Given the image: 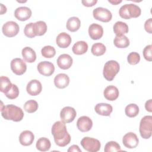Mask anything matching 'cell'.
<instances>
[{"label":"cell","mask_w":152,"mask_h":152,"mask_svg":"<svg viewBox=\"0 0 152 152\" xmlns=\"http://www.w3.org/2000/svg\"><path fill=\"white\" fill-rule=\"evenodd\" d=\"M119 92L118 88L114 86H109L106 87L103 91L104 97L110 101H113L119 97Z\"/></svg>","instance_id":"cell-21"},{"label":"cell","mask_w":152,"mask_h":152,"mask_svg":"<svg viewBox=\"0 0 152 152\" xmlns=\"http://www.w3.org/2000/svg\"><path fill=\"white\" fill-rule=\"evenodd\" d=\"M120 66L119 63L114 60L106 62L103 67V74L104 78L107 81H112L115 75L119 72Z\"/></svg>","instance_id":"cell-4"},{"label":"cell","mask_w":152,"mask_h":152,"mask_svg":"<svg viewBox=\"0 0 152 152\" xmlns=\"http://www.w3.org/2000/svg\"><path fill=\"white\" fill-rule=\"evenodd\" d=\"M31 10L27 7H18L14 11L15 18L20 21H26L31 16Z\"/></svg>","instance_id":"cell-15"},{"label":"cell","mask_w":152,"mask_h":152,"mask_svg":"<svg viewBox=\"0 0 152 152\" xmlns=\"http://www.w3.org/2000/svg\"><path fill=\"white\" fill-rule=\"evenodd\" d=\"M88 50V45L85 41H78L74 43L72 50L75 55H83L87 52Z\"/></svg>","instance_id":"cell-25"},{"label":"cell","mask_w":152,"mask_h":152,"mask_svg":"<svg viewBox=\"0 0 152 152\" xmlns=\"http://www.w3.org/2000/svg\"><path fill=\"white\" fill-rule=\"evenodd\" d=\"M1 5V14H3L7 12V8L2 4H0Z\"/></svg>","instance_id":"cell-44"},{"label":"cell","mask_w":152,"mask_h":152,"mask_svg":"<svg viewBox=\"0 0 152 152\" xmlns=\"http://www.w3.org/2000/svg\"><path fill=\"white\" fill-rule=\"evenodd\" d=\"M104 152L119 151H121V149L119 144L117 142L111 141L107 142L106 144L104 146Z\"/></svg>","instance_id":"cell-36"},{"label":"cell","mask_w":152,"mask_h":152,"mask_svg":"<svg viewBox=\"0 0 152 152\" xmlns=\"http://www.w3.org/2000/svg\"><path fill=\"white\" fill-rule=\"evenodd\" d=\"M93 126L92 120L87 116H83L78 118L77 122V128L83 132L89 131Z\"/></svg>","instance_id":"cell-13"},{"label":"cell","mask_w":152,"mask_h":152,"mask_svg":"<svg viewBox=\"0 0 152 152\" xmlns=\"http://www.w3.org/2000/svg\"><path fill=\"white\" fill-rule=\"evenodd\" d=\"M80 143L83 148L88 152H97L101 147L100 142L98 140L88 137H84Z\"/></svg>","instance_id":"cell-6"},{"label":"cell","mask_w":152,"mask_h":152,"mask_svg":"<svg viewBox=\"0 0 152 152\" xmlns=\"http://www.w3.org/2000/svg\"><path fill=\"white\" fill-rule=\"evenodd\" d=\"M12 83L10 81L9 78L5 76H1L0 77V91L2 93H5L11 86Z\"/></svg>","instance_id":"cell-35"},{"label":"cell","mask_w":152,"mask_h":152,"mask_svg":"<svg viewBox=\"0 0 152 152\" xmlns=\"http://www.w3.org/2000/svg\"><path fill=\"white\" fill-rule=\"evenodd\" d=\"M73 62L72 57L66 53L62 54L59 56L57 59V64L59 68L62 69H69Z\"/></svg>","instance_id":"cell-17"},{"label":"cell","mask_w":152,"mask_h":152,"mask_svg":"<svg viewBox=\"0 0 152 152\" xmlns=\"http://www.w3.org/2000/svg\"><path fill=\"white\" fill-rule=\"evenodd\" d=\"M128 62L131 65H136L140 61V55L138 53L135 52H131L127 57Z\"/></svg>","instance_id":"cell-37"},{"label":"cell","mask_w":152,"mask_h":152,"mask_svg":"<svg viewBox=\"0 0 152 152\" xmlns=\"http://www.w3.org/2000/svg\"><path fill=\"white\" fill-rule=\"evenodd\" d=\"M81 26V21L77 17H70L66 24V28L71 31V32H75L77 31Z\"/></svg>","instance_id":"cell-26"},{"label":"cell","mask_w":152,"mask_h":152,"mask_svg":"<svg viewBox=\"0 0 152 152\" xmlns=\"http://www.w3.org/2000/svg\"><path fill=\"white\" fill-rule=\"evenodd\" d=\"M139 142L137 135L132 132L126 133L122 138V143L128 148H134L137 147Z\"/></svg>","instance_id":"cell-11"},{"label":"cell","mask_w":152,"mask_h":152,"mask_svg":"<svg viewBox=\"0 0 152 152\" xmlns=\"http://www.w3.org/2000/svg\"><path fill=\"white\" fill-rule=\"evenodd\" d=\"M140 133L142 138L148 139L152 134V116L147 115L144 116L140 123Z\"/></svg>","instance_id":"cell-5"},{"label":"cell","mask_w":152,"mask_h":152,"mask_svg":"<svg viewBox=\"0 0 152 152\" xmlns=\"http://www.w3.org/2000/svg\"><path fill=\"white\" fill-rule=\"evenodd\" d=\"M106 50V46L102 43H96L93 44L91 49V53L96 56L103 55L105 53Z\"/></svg>","instance_id":"cell-31"},{"label":"cell","mask_w":152,"mask_h":152,"mask_svg":"<svg viewBox=\"0 0 152 152\" xmlns=\"http://www.w3.org/2000/svg\"><path fill=\"white\" fill-rule=\"evenodd\" d=\"M21 54L24 60L28 63H33L36 59L35 51L30 47H25L22 49Z\"/></svg>","instance_id":"cell-23"},{"label":"cell","mask_w":152,"mask_h":152,"mask_svg":"<svg viewBox=\"0 0 152 152\" xmlns=\"http://www.w3.org/2000/svg\"><path fill=\"white\" fill-rule=\"evenodd\" d=\"M114 45L118 48H125L129 45V40L125 35L121 36H116L113 40Z\"/></svg>","instance_id":"cell-29"},{"label":"cell","mask_w":152,"mask_h":152,"mask_svg":"<svg viewBox=\"0 0 152 152\" xmlns=\"http://www.w3.org/2000/svg\"><path fill=\"white\" fill-rule=\"evenodd\" d=\"M37 70L39 72L44 76H50L55 71L54 65L49 61H42L38 64Z\"/></svg>","instance_id":"cell-12"},{"label":"cell","mask_w":152,"mask_h":152,"mask_svg":"<svg viewBox=\"0 0 152 152\" xmlns=\"http://www.w3.org/2000/svg\"><path fill=\"white\" fill-rule=\"evenodd\" d=\"M88 34L93 40H98L103 36V28L102 26L93 23L88 27Z\"/></svg>","instance_id":"cell-16"},{"label":"cell","mask_w":152,"mask_h":152,"mask_svg":"<svg viewBox=\"0 0 152 152\" xmlns=\"http://www.w3.org/2000/svg\"><path fill=\"white\" fill-rule=\"evenodd\" d=\"M33 30L35 36H42L47 31V25L45 21H38L33 23Z\"/></svg>","instance_id":"cell-27"},{"label":"cell","mask_w":152,"mask_h":152,"mask_svg":"<svg viewBox=\"0 0 152 152\" xmlns=\"http://www.w3.org/2000/svg\"><path fill=\"white\" fill-rule=\"evenodd\" d=\"M108 2L112 4L113 5H117V4L122 2V1H110V0H109Z\"/></svg>","instance_id":"cell-45"},{"label":"cell","mask_w":152,"mask_h":152,"mask_svg":"<svg viewBox=\"0 0 152 152\" xmlns=\"http://www.w3.org/2000/svg\"><path fill=\"white\" fill-rule=\"evenodd\" d=\"M144 28L147 33L150 34L152 33V18H150L145 21L144 23Z\"/></svg>","instance_id":"cell-40"},{"label":"cell","mask_w":152,"mask_h":152,"mask_svg":"<svg viewBox=\"0 0 152 152\" xmlns=\"http://www.w3.org/2000/svg\"><path fill=\"white\" fill-rule=\"evenodd\" d=\"M2 116L6 120H11L14 122L21 121L24 117L23 110L14 104H8L1 107Z\"/></svg>","instance_id":"cell-2"},{"label":"cell","mask_w":152,"mask_h":152,"mask_svg":"<svg viewBox=\"0 0 152 152\" xmlns=\"http://www.w3.org/2000/svg\"><path fill=\"white\" fill-rule=\"evenodd\" d=\"M113 31L116 36H121L128 32L129 28L128 25L122 21H117L113 27Z\"/></svg>","instance_id":"cell-24"},{"label":"cell","mask_w":152,"mask_h":152,"mask_svg":"<svg viewBox=\"0 0 152 152\" xmlns=\"http://www.w3.org/2000/svg\"><path fill=\"white\" fill-rule=\"evenodd\" d=\"M139 107L135 103H131L127 105L125 109V112L127 116L134 118L138 115L139 113Z\"/></svg>","instance_id":"cell-30"},{"label":"cell","mask_w":152,"mask_h":152,"mask_svg":"<svg viewBox=\"0 0 152 152\" xmlns=\"http://www.w3.org/2000/svg\"><path fill=\"white\" fill-rule=\"evenodd\" d=\"M77 112L74 108L70 106L64 107L60 112V118L62 122L70 123L72 122L76 117Z\"/></svg>","instance_id":"cell-10"},{"label":"cell","mask_w":152,"mask_h":152,"mask_svg":"<svg viewBox=\"0 0 152 152\" xmlns=\"http://www.w3.org/2000/svg\"><path fill=\"white\" fill-rule=\"evenodd\" d=\"M36 147V148L40 151H46L50 149L51 143L48 138L42 137L37 141Z\"/></svg>","instance_id":"cell-28"},{"label":"cell","mask_w":152,"mask_h":152,"mask_svg":"<svg viewBox=\"0 0 152 152\" xmlns=\"http://www.w3.org/2000/svg\"><path fill=\"white\" fill-rule=\"evenodd\" d=\"M42 90L41 83L37 80H31L26 87V90L28 94L31 96H37L40 94Z\"/></svg>","instance_id":"cell-14"},{"label":"cell","mask_w":152,"mask_h":152,"mask_svg":"<svg viewBox=\"0 0 152 152\" xmlns=\"http://www.w3.org/2000/svg\"><path fill=\"white\" fill-rule=\"evenodd\" d=\"M152 46L151 45L146 46L144 49H143V56L148 61H151L152 60Z\"/></svg>","instance_id":"cell-39"},{"label":"cell","mask_w":152,"mask_h":152,"mask_svg":"<svg viewBox=\"0 0 152 152\" xmlns=\"http://www.w3.org/2000/svg\"><path fill=\"white\" fill-rule=\"evenodd\" d=\"M38 107L39 105L37 102L34 100H28L24 104V109L30 113L35 112L37 110Z\"/></svg>","instance_id":"cell-32"},{"label":"cell","mask_w":152,"mask_h":152,"mask_svg":"<svg viewBox=\"0 0 152 152\" xmlns=\"http://www.w3.org/2000/svg\"><path fill=\"white\" fill-rule=\"evenodd\" d=\"M94 110L95 112L100 115L110 116V113L112 112L113 107L110 104L100 103L95 106Z\"/></svg>","instance_id":"cell-22"},{"label":"cell","mask_w":152,"mask_h":152,"mask_svg":"<svg viewBox=\"0 0 152 152\" xmlns=\"http://www.w3.org/2000/svg\"><path fill=\"white\" fill-rule=\"evenodd\" d=\"M141 8L134 4H125L122 5L119 11L120 17L124 19H130L137 18L141 15Z\"/></svg>","instance_id":"cell-3"},{"label":"cell","mask_w":152,"mask_h":152,"mask_svg":"<svg viewBox=\"0 0 152 152\" xmlns=\"http://www.w3.org/2000/svg\"><path fill=\"white\" fill-rule=\"evenodd\" d=\"M93 17L99 21L107 23L111 20L112 14L111 12L107 8L103 7H97L93 11Z\"/></svg>","instance_id":"cell-7"},{"label":"cell","mask_w":152,"mask_h":152,"mask_svg":"<svg viewBox=\"0 0 152 152\" xmlns=\"http://www.w3.org/2000/svg\"><path fill=\"white\" fill-rule=\"evenodd\" d=\"M69 83V78L68 75L60 73L56 75L54 78L55 86L58 88H64L66 87Z\"/></svg>","instance_id":"cell-20"},{"label":"cell","mask_w":152,"mask_h":152,"mask_svg":"<svg viewBox=\"0 0 152 152\" xmlns=\"http://www.w3.org/2000/svg\"><path fill=\"white\" fill-rule=\"evenodd\" d=\"M71 41L72 39L70 35L65 32L59 33L56 38V45L61 48H68L70 45Z\"/></svg>","instance_id":"cell-18"},{"label":"cell","mask_w":152,"mask_h":152,"mask_svg":"<svg viewBox=\"0 0 152 152\" xmlns=\"http://www.w3.org/2000/svg\"><path fill=\"white\" fill-rule=\"evenodd\" d=\"M145 109L150 112H152V100L151 99H149L148 101L145 102Z\"/></svg>","instance_id":"cell-42"},{"label":"cell","mask_w":152,"mask_h":152,"mask_svg":"<svg viewBox=\"0 0 152 152\" xmlns=\"http://www.w3.org/2000/svg\"><path fill=\"white\" fill-rule=\"evenodd\" d=\"M24 33L28 38H33L36 36L33 30V23H30L26 25L24 29Z\"/></svg>","instance_id":"cell-38"},{"label":"cell","mask_w":152,"mask_h":152,"mask_svg":"<svg viewBox=\"0 0 152 152\" xmlns=\"http://www.w3.org/2000/svg\"><path fill=\"white\" fill-rule=\"evenodd\" d=\"M12 71L16 75H23L27 70V65L25 62L21 58L13 59L10 64Z\"/></svg>","instance_id":"cell-9"},{"label":"cell","mask_w":152,"mask_h":152,"mask_svg":"<svg viewBox=\"0 0 152 152\" xmlns=\"http://www.w3.org/2000/svg\"><path fill=\"white\" fill-rule=\"evenodd\" d=\"M81 2L84 6L89 7H92L97 2V0H83L81 1Z\"/></svg>","instance_id":"cell-41"},{"label":"cell","mask_w":152,"mask_h":152,"mask_svg":"<svg viewBox=\"0 0 152 152\" xmlns=\"http://www.w3.org/2000/svg\"><path fill=\"white\" fill-rule=\"evenodd\" d=\"M20 27L18 24L13 21L6 22L2 26V31L3 34L8 37L15 36L19 32Z\"/></svg>","instance_id":"cell-8"},{"label":"cell","mask_w":152,"mask_h":152,"mask_svg":"<svg viewBox=\"0 0 152 152\" xmlns=\"http://www.w3.org/2000/svg\"><path fill=\"white\" fill-rule=\"evenodd\" d=\"M68 151H79V152H81V150L79 148V147L77 145H72L68 148Z\"/></svg>","instance_id":"cell-43"},{"label":"cell","mask_w":152,"mask_h":152,"mask_svg":"<svg viewBox=\"0 0 152 152\" xmlns=\"http://www.w3.org/2000/svg\"><path fill=\"white\" fill-rule=\"evenodd\" d=\"M55 144L61 147L68 145L71 141V136L67 131L65 122L56 121L52 125L51 129Z\"/></svg>","instance_id":"cell-1"},{"label":"cell","mask_w":152,"mask_h":152,"mask_svg":"<svg viewBox=\"0 0 152 152\" xmlns=\"http://www.w3.org/2000/svg\"><path fill=\"white\" fill-rule=\"evenodd\" d=\"M42 55L46 58H53L56 54L55 49L52 46H45L41 50Z\"/></svg>","instance_id":"cell-34"},{"label":"cell","mask_w":152,"mask_h":152,"mask_svg":"<svg viewBox=\"0 0 152 152\" xmlns=\"http://www.w3.org/2000/svg\"><path fill=\"white\" fill-rule=\"evenodd\" d=\"M5 96L10 99H16L19 95V90L18 87L14 84H12L10 88L4 93Z\"/></svg>","instance_id":"cell-33"},{"label":"cell","mask_w":152,"mask_h":152,"mask_svg":"<svg viewBox=\"0 0 152 152\" xmlns=\"http://www.w3.org/2000/svg\"><path fill=\"white\" fill-rule=\"evenodd\" d=\"M34 135L33 133L28 130L23 131L19 136V141L24 146L30 145L34 141Z\"/></svg>","instance_id":"cell-19"}]
</instances>
